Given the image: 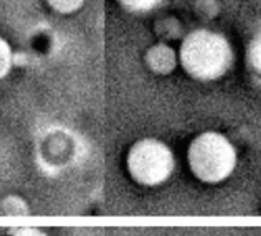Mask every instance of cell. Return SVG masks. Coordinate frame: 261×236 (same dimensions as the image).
Wrapping results in <instances>:
<instances>
[{"label": "cell", "instance_id": "obj_7", "mask_svg": "<svg viewBox=\"0 0 261 236\" xmlns=\"http://www.w3.org/2000/svg\"><path fill=\"white\" fill-rule=\"evenodd\" d=\"M122 5L133 11H149L153 6L158 5L159 0H119Z\"/></svg>", "mask_w": 261, "mask_h": 236}, {"label": "cell", "instance_id": "obj_8", "mask_svg": "<svg viewBox=\"0 0 261 236\" xmlns=\"http://www.w3.org/2000/svg\"><path fill=\"white\" fill-rule=\"evenodd\" d=\"M252 64L258 73H261V38L257 39L256 42L253 43L252 47Z\"/></svg>", "mask_w": 261, "mask_h": 236}, {"label": "cell", "instance_id": "obj_4", "mask_svg": "<svg viewBox=\"0 0 261 236\" xmlns=\"http://www.w3.org/2000/svg\"><path fill=\"white\" fill-rule=\"evenodd\" d=\"M177 61L178 57L173 53V50L163 44L155 46L147 53V64L158 73H166L171 71Z\"/></svg>", "mask_w": 261, "mask_h": 236}, {"label": "cell", "instance_id": "obj_9", "mask_svg": "<svg viewBox=\"0 0 261 236\" xmlns=\"http://www.w3.org/2000/svg\"><path fill=\"white\" fill-rule=\"evenodd\" d=\"M10 236H48L46 232L40 229V228H35V227H24V228H18L15 231L11 232Z\"/></svg>", "mask_w": 261, "mask_h": 236}, {"label": "cell", "instance_id": "obj_3", "mask_svg": "<svg viewBox=\"0 0 261 236\" xmlns=\"http://www.w3.org/2000/svg\"><path fill=\"white\" fill-rule=\"evenodd\" d=\"M126 170L136 184L145 188L161 187L176 170V156L159 138H141L128 148Z\"/></svg>", "mask_w": 261, "mask_h": 236}, {"label": "cell", "instance_id": "obj_6", "mask_svg": "<svg viewBox=\"0 0 261 236\" xmlns=\"http://www.w3.org/2000/svg\"><path fill=\"white\" fill-rule=\"evenodd\" d=\"M47 5L58 13L69 14L81 9L83 0H47Z\"/></svg>", "mask_w": 261, "mask_h": 236}, {"label": "cell", "instance_id": "obj_5", "mask_svg": "<svg viewBox=\"0 0 261 236\" xmlns=\"http://www.w3.org/2000/svg\"><path fill=\"white\" fill-rule=\"evenodd\" d=\"M11 64H13V54L10 46L6 40L0 38V79H3L9 73Z\"/></svg>", "mask_w": 261, "mask_h": 236}, {"label": "cell", "instance_id": "obj_2", "mask_svg": "<svg viewBox=\"0 0 261 236\" xmlns=\"http://www.w3.org/2000/svg\"><path fill=\"white\" fill-rule=\"evenodd\" d=\"M232 48L223 35L196 31L181 44L178 62L198 81L219 79L232 65Z\"/></svg>", "mask_w": 261, "mask_h": 236}, {"label": "cell", "instance_id": "obj_1", "mask_svg": "<svg viewBox=\"0 0 261 236\" xmlns=\"http://www.w3.org/2000/svg\"><path fill=\"white\" fill-rule=\"evenodd\" d=\"M187 165L195 178L207 185L227 181L238 165L237 147L223 133H199L187 148Z\"/></svg>", "mask_w": 261, "mask_h": 236}]
</instances>
